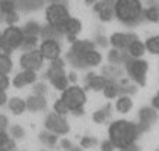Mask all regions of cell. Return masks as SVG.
Instances as JSON below:
<instances>
[{
	"label": "cell",
	"mask_w": 159,
	"mask_h": 151,
	"mask_svg": "<svg viewBox=\"0 0 159 151\" xmlns=\"http://www.w3.org/2000/svg\"><path fill=\"white\" fill-rule=\"evenodd\" d=\"M108 135L117 148H123L136 140L138 135H139V128H138V124H134L126 119H118V121H114L109 126Z\"/></svg>",
	"instance_id": "1"
},
{
	"label": "cell",
	"mask_w": 159,
	"mask_h": 151,
	"mask_svg": "<svg viewBox=\"0 0 159 151\" xmlns=\"http://www.w3.org/2000/svg\"><path fill=\"white\" fill-rule=\"evenodd\" d=\"M114 15L124 24H134L143 15V5L139 0H115Z\"/></svg>",
	"instance_id": "2"
},
{
	"label": "cell",
	"mask_w": 159,
	"mask_h": 151,
	"mask_svg": "<svg viewBox=\"0 0 159 151\" xmlns=\"http://www.w3.org/2000/svg\"><path fill=\"white\" fill-rule=\"evenodd\" d=\"M25 41V32L18 26H8L2 33H0V51L3 53H11L12 50H17L23 45Z\"/></svg>",
	"instance_id": "3"
},
{
	"label": "cell",
	"mask_w": 159,
	"mask_h": 151,
	"mask_svg": "<svg viewBox=\"0 0 159 151\" xmlns=\"http://www.w3.org/2000/svg\"><path fill=\"white\" fill-rule=\"evenodd\" d=\"M70 17H71L70 11H68V8L64 3L55 2V3H50L49 6L46 8V21H47V26L58 29L61 33H62V27L68 21Z\"/></svg>",
	"instance_id": "4"
},
{
	"label": "cell",
	"mask_w": 159,
	"mask_h": 151,
	"mask_svg": "<svg viewBox=\"0 0 159 151\" xmlns=\"http://www.w3.org/2000/svg\"><path fill=\"white\" fill-rule=\"evenodd\" d=\"M61 100L68 106L70 112L74 109H79V107H84L86 103V94L85 89L77 86V85H70L65 91H62Z\"/></svg>",
	"instance_id": "5"
},
{
	"label": "cell",
	"mask_w": 159,
	"mask_h": 151,
	"mask_svg": "<svg viewBox=\"0 0 159 151\" xmlns=\"http://www.w3.org/2000/svg\"><path fill=\"white\" fill-rule=\"evenodd\" d=\"M44 127H46V130H49V132L58 135V136L67 135V133L70 132V124H68V121L65 119V116L58 115V113H55V112L49 113V115L46 116Z\"/></svg>",
	"instance_id": "6"
},
{
	"label": "cell",
	"mask_w": 159,
	"mask_h": 151,
	"mask_svg": "<svg viewBox=\"0 0 159 151\" xmlns=\"http://www.w3.org/2000/svg\"><path fill=\"white\" fill-rule=\"evenodd\" d=\"M44 65V58L41 56V53L38 49L34 50H26L21 56H20V67L23 70H29V71H35L41 70Z\"/></svg>",
	"instance_id": "7"
},
{
	"label": "cell",
	"mask_w": 159,
	"mask_h": 151,
	"mask_svg": "<svg viewBox=\"0 0 159 151\" xmlns=\"http://www.w3.org/2000/svg\"><path fill=\"white\" fill-rule=\"evenodd\" d=\"M38 50L44 58V61H50V62L59 59L62 54V47L58 42V39H43L38 45Z\"/></svg>",
	"instance_id": "8"
},
{
	"label": "cell",
	"mask_w": 159,
	"mask_h": 151,
	"mask_svg": "<svg viewBox=\"0 0 159 151\" xmlns=\"http://www.w3.org/2000/svg\"><path fill=\"white\" fill-rule=\"evenodd\" d=\"M126 68H127L129 76L138 85H144L146 83V76H147V70H148V65H147L146 61L132 58V61H129L126 63Z\"/></svg>",
	"instance_id": "9"
},
{
	"label": "cell",
	"mask_w": 159,
	"mask_h": 151,
	"mask_svg": "<svg viewBox=\"0 0 159 151\" xmlns=\"http://www.w3.org/2000/svg\"><path fill=\"white\" fill-rule=\"evenodd\" d=\"M37 80H38V76L35 71L23 70V71H20L18 74L14 76L12 85H14V88L21 89V88H25V86H29V85H35Z\"/></svg>",
	"instance_id": "10"
},
{
	"label": "cell",
	"mask_w": 159,
	"mask_h": 151,
	"mask_svg": "<svg viewBox=\"0 0 159 151\" xmlns=\"http://www.w3.org/2000/svg\"><path fill=\"white\" fill-rule=\"evenodd\" d=\"M135 35L132 33H123V32H115V33H112L109 37V42L111 45L114 47V49H117V50H123V49H127V45L134 41Z\"/></svg>",
	"instance_id": "11"
},
{
	"label": "cell",
	"mask_w": 159,
	"mask_h": 151,
	"mask_svg": "<svg viewBox=\"0 0 159 151\" xmlns=\"http://www.w3.org/2000/svg\"><path fill=\"white\" fill-rule=\"evenodd\" d=\"M80 32H82V21L79 18H74V17H70L68 21L62 27V33H65L67 37L70 38L71 42L76 41V38H77V35Z\"/></svg>",
	"instance_id": "12"
},
{
	"label": "cell",
	"mask_w": 159,
	"mask_h": 151,
	"mask_svg": "<svg viewBox=\"0 0 159 151\" xmlns=\"http://www.w3.org/2000/svg\"><path fill=\"white\" fill-rule=\"evenodd\" d=\"M47 107V100H46V95H37V94H32L26 98V109L29 112H41V110H46Z\"/></svg>",
	"instance_id": "13"
},
{
	"label": "cell",
	"mask_w": 159,
	"mask_h": 151,
	"mask_svg": "<svg viewBox=\"0 0 159 151\" xmlns=\"http://www.w3.org/2000/svg\"><path fill=\"white\" fill-rule=\"evenodd\" d=\"M86 82V89H91V91H103L106 88V85L109 83V79H106L105 76H100V74H94V73H89L86 76L85 79Z\"/></svg>",
	"instance_id": "14"
},
{
	"label": "cell",
	"mask_w": 159,
	"mask_h": 151,
	"mask_svg": "<svg viewBox=\"0 0 159 151\" xmlns=\"http://www.w3.org/2000/svg\"><path fill=\"white\" fill-rule=\"evenodd\" d=\"M94 11L98 14V18L102 21H109V20H112V17H115L112 5L106 3V2H97L94 5Z\"/></svg>",
	"instance_id": "15"
},
{
	"label": "cell",
	"mask_w": 159,
	"mask_h": 151,
	"mask_svg": "<svg viewBox=\"0 0 159 151\" xmlns=\"http://www.w3.org/2000/svg\"><path fill=\"white\" fill-rule=\"evenodd\" d=\"M103 61V56H102V53L97 51L96 49H91V50H88L82 56V62L85 67H98L100 63Z\"/></svg>",
	"instance_id": "16"
},
{
	"label": "cell",
	"mask_w": 159,
	"mask_h": 151,
	"mask_svg": "<svg viewBox=\"0 0 159 151\" xmlns=\"http://www.w3.org/2000/svg\"><path fill=\"white\" fill-rule=\"evenodd\" d=\"M127 53H129V56L130 58H134V59H139L144 53H146V45H144V42L143 41H139L138 38H135L134 41L127 45Z\"/></svg>",
	"instance_id": "17"
},
{
	"label": "cell",
	"mask_w": 159,
	"mask_h": 151,
	"mask_svg": "<svg viewBox=\"0 0 159 151\" xmlns=\"http://www.w3.org/2000/svg\"><path fill=\"white\" fill-rule=\"evenodd\" d=\"M118 100L115 103V109L120 113H127L130 112V109L134 107V101L127 94H121L120 97H117Z\"/></svg>",
	"instance_id": "18"
},
{
	"label": "cell",
	"mask_w": 159,
	"mask_h": 151,
	"mask_svg": "<svg viewBox=\"0 0 159 151\" xmlns=\"http://www.w3.org/2000/svg\"><path fill=\"white\" fill-rule=\"evenodd\" d=\"M139 119H141V124H144L146 127H148L158 119V113L155 112L153 107H144V109H141V112H139Z\"/></svg>",
	"instance_id": "19"
},
{
	"label": "cell",
	"mask_w": 159,
	"mask_h": 151,
	"mask_svg": "<svg viewBox=\"0 0 159 151\" xmlns=\"http://www.w3.org/2000/svg\"><path fill=\"white\" fill-rule=\"evenodd\" d=\"M8 107L14 115H23L27 110L26 109V100L20 98V97H12L11 100L8 101Z\"/></svg>",
	"instance_id": "20"
},
{
	"label": "cell",
	"mask_w": 159,
	"mask_h": 151,
	"mask_svg": "<svg viewBox=\"0 0 159 151\" xmlns=\"http://www.w3.org/2000/svg\"><path fill=\"white\" fill-rule=\"evenodd\" d=\"M121 85L120 83H117L115 80H109V83L106 85V88L103 89V94H105V97L106 98H117V97H120L121 95Z\"/></svg>",
	"instance_id": "21"
},
{
	"label": "cell",
	"mask_w": 159,
	"mask_h": 151,
	"mask_svg": "<svg viewBox=\"0 0 159 151\" xmlns=\"http://www.w3.org/2000/svg\"><path fill=\"white\" fill-rule=\"evenodd\" d=\"M14 68V62L8 53H0V74H9Z\"/></svg>",
	"instance_id": "22"
},
{
	"label": "cell",
	"mask_w": 159,
	"mask_h": 151,
	"mask_svg": "<svg viewBox=\"0 0 159 151\" xmlns=\"http://www.w3.org/2000/svg\"><path fill=\"white\" fill-rule=\"evenodd\" d=\"M50 83H52V86L56 89V91H61V92L70 86V82H68L67 74H61V76H58V77L50 79Z\"/></svg>",
	"instance_id": "23"
},
{
	"label": "cell",
	"mask_w": 159,
	"mask_h": 151,
	"mask_svg": "<svg viewBox=\"0 0 159 151\" xmlns=\"http://www.w3.org/2000/svg\"><path fill=\"white\" fill-rule=\"evenodd\" d=\"M38 139H39L44 145H47V147H55V145L58 144V135L52 133L49 130L41 132V133L38 135Z\"/></svg>",
	"instance_id": "24"
},
{
	"label": "cell",
	"mask_w": 159,
	"mask_h": 151,
	"mask_svg": "<svg viewBox=\"0 0 159 151\" xmlns=\"http://www.w3.org/2000/svg\"><path fill=\"white\" fill-rule=\"evenodd\" d=\"M41 26L38 24L37 21H29L26 23L25 27H23V32L25 35H32V37H39L41 35Z\"/></svg>",
	"instance_id": "25"
},
{
	"label": "cell",
	"mask_w": 159,
	"mask_h": 151,
	"mask_svg": "<svg viewBox=\"0 0 159 151\" xmlns=\"http://www.w3.org/2000/svg\"><path fill=\"white\" fill-rule=\"evenodd\" d=\"M144 45H146V50L148 51V53H152V54H159V35H156V37H150L146 42H144Z\"/></svg>",
	"instance_id": "26"
},
{
	"label": "cell",
	"mask_w": 159,
	"mask_h": 151,
	"mask_svg": "<svg viewBox=\"0 0 159 151\" xmlns=\"http://www.w3.org/2000/svg\"><path fill=\"white\" fill-rule=\"evenodd\" d=\"M109 107L111 106H106V107H102V109H98L94 112L93 115V119H94V123H97V124H103L108 118H109Z\"/></svg>",
	"instance_id": "27"
},
{
	"label": "cell",
	"mask_w": 159,
	"mask_h": 151,
	"mask_svg": "<svg viewBox=\"0 0 159 151\" xmlns=\"http://www.w3.org/2000/svg\"><path fill=\"white\" fill-rule=\"evenodd\" d=\"M143 14H144L146 20L152 21V23H158L159 21V8L158 6H150V8H147L146 11H143Z\"/></svg>",
	"instance_id": "28"
},
{
	"label": "cell",
	"mask_w": 159,
	"mask_h": 151,
	"mask_svg": "<svg viewBox=\"0 0 159 151\" xmlns=\"http://www.w3.org/2000/svg\"><path fill=\"white\" fill-rule=\"evenodd\" d=\"M9 136H11V139H14V140H20V139H23L26 136V132L21 126L15 124V126H12L9 128Z\"/></svg>",
	"instance_id": "29"
},
{
	"label": "cell",
	"mask_w": 159,
	"mask_h": 151,
	"mask_svg": "<svg viewBox=\"0 0 159 151\" xmlns=\"http://www.w3.org/2000/svg\"><path fill=\"white\" fill-rule=\"evenodd\" d=\"M53 112L58 113V115H62V116H65L67 113H70V109H68V106L61 100V98H58V100L55 101V104H53Z\"/></svg>",
	"instance_id": "30"
},
{
	"label": "cell",
	"mask_w": 159,
	"mask_h": 151,
	"mask_svg": "<svg viewBox=\"0 0 159 151\" xmlns=\"http://www.w3.org/2000/svg\"><path fill=\"white\" fill-rule=\"evenodd\" d=\"M37 44H38V37H32V35H25V41H23V49L26 50H34L37 49Z\"/></svg>",
	"instance_id": "31"
},
{
	"label": "cell",
	"mask_w": 159,
	"mask_h": 151,
	"mask_svg": "<svg viewBox=\"0 0 159 151\" xmlns=\"http://www.w3.org/2000/svg\"><path fill=\"white\" fill-rule=\"evenodd\" d=\"M0 11L5 14V15L15 12V3H14V0H0Z\"/></svg>",
	"instance_id": "32"
},
{
	"label": "cell",
	"mask_w": 159,
	"mask_h": 151,
	"mask_svg": "<svg viewBox=\"0 0 159 151\" xmlns=\"http://www.w3.org/2000/svg\"><path fill=\"white\" fill-rule=\"evenodd\" d=\"M96 144H97V139L93 138V136H84V138L80 139V147H82L84 150L93 148Z\"/></svg>",
	"instance_id": "33"
},
{
	"label": "cell",
	"mask_w": 159,
	"mask_h": 151,
	"mask_svg": "<svg viewBox=\"0 0 159 151\" xmlns=\"http://www.w3.org/2000/svg\"><path fill=\"white\" fill-rule=\"evenodd\" d=\"M109 62L114 63V65H117V63L120 62V59H121V54H120V50H117V49H114V50L109 51Z\"/></svg>",
	"instance_id": "34"
},
{
	"label": "cell",
	"mask_w": 159,
	"mask_h": 151,
	"mask_svg": "<svg viewBox=\"0 0 159 151\" xmlns=\"http://www.w3.org/2000/svg\"><path fill=\"white\" fill-rule=\"evenodd\" d=\"M11 85V80L8 74H0V91H6Z\"/></svg>",
	"instance_id": "35"
},
{
	"label": "cell",
	"mask_w": 159,
	"mask_h": 151,
	"mask_svg": "<svg viewBox=\"0 0 159 151\" xmlns=\"http://www.w3.org/2000/svg\"><path fill=\"white\" fill-rule=\"evenodd\" d=\"M115 148H117V147L112 144L111 139H106V140H103V142L100 144V151H114Z\"/></svg>",
	"instance_id": "36"
},
{
	"label": "cell",
	"mask_w": 159,
	"mask_h": 151,
	"mask_svg": "<svg viewBox=\"0 0 159 151\" xmlns=\"http://www.w3.org/2000/svg\"><path fill=\"white\" fill-rule=\"evenodd\" d=\"M34 86H35L34 88V94H37V95H46V92H47L46 83H35Z\"/></svg>",
	"instance_id": "37"
},
{
	"label": "cell",
	"mask_w": 159,
	"mask_h": 151,
	"mask_svg": "<svg viewBox=\"0 0 159 151\" xmlns=\"http://www.w3.org/2000/svg\"><path fill=\"white\" fill-rule=\"evenodd\" d=\"M8 127H9V119H8V116L3 115V113H0V132H6Z\"/></svg>",
	"instance_id": "38"
},
{
	"label": "cell",
	"mask_w": 159,
	"mask_h": 151,
	"mask_svg": "<svg viewBox=\"0 0 159 151\" xmlns=\"http://www.w3.org/2000/svg\"><path fill=\"white\" fill-rule=\"evenodd\" d=\"M11 140V136L8 132H0V147H6Z\"/></svg>",
	"instance_id": "39"
},
{
	"label": "cell",
	"mask_w": 159,
	"mask_h": 151,
	"mask_svg": "<svg viewBox=\"0 0 159 151\" xmlns=\"http://www.w3.org/2000/svg\"><path fill=\"white\" fill-rule=\"evenodd\" d=\"M59 145H61L62 150H65V151H70L71 148H73V144H71L68 139H62L61 142H59Z\"/></svg>",
	"instance_id": "40"
},
{
	"label": "cell",
	"mask_w": 159,
	"mask_h": 151,
	"mask_svg": "<svg viewBox=\"0 0 159 151\" xmlns=\"http://www.w3.org/2000/svg\"><path fill=\"white\" fill-rule=\"evenodd\" d=\"M120 151H139V147L134 142V144H129V145H126V147L120 148Z\"/></svg>",
	"instance_id": "41"
},
{
	"label": "cell",
	"mask_w": 159,
	"mask_h": 151,
	"mask_svg": "<svg viewBox=\"0 0 159 151\" xmlns=\"http://www.w3.org/2000/svg\"><path fill=\"white\" fill-rule=\"evenodd\" d=\"M152 106H153V109H155V110H159V97H158V95L153 98V101H152Z\"/></svg>",
	"instance_id": "42"
},
{
	"label": "cell",
	"mask_w": 159,
	"mask_h": 151,
	"mask_svg": "<svg viewBox=\"0 0 159 151\" xmlns=\"http://www.w3.org/2000/svg\"><path fill=\"white\" fill-rule=\"evenodd\" d=\"M71 113H73V115H76V116H82V115H84V107L74 109V110H71Z\"/></svg>",
	"instance_id": "43"
},
{
	"label": "cell",
	"mask_w": 159,
	"mask_h": 151,
	"mask_svg": "<svg viewBox=\"0 0 159 151\" xmlns=\"http://www.w3.org/2000/svg\"><path fill=\"white\" fill-rule=\"evenodd\" d=\"M67 77H68V82H70V83H74V82L77 80V76H76V73H70Z\"/></svg>",
	"instance_id": "44"
},
{
	"label": "cell",
	"mask_w": 159,
	"mask_h": 151,
	"mask_svg": "<svg viewBox=\"0 0 159 151\" xmlns=\"http://www.w3.org/2000/svg\"><path fill=\"white\" fill-rule=\"evenodd\" d=\"M84 2H85L86 5H96L97 3V0H84Z\"/></svg>",
	"instance_id": "45"
},
{
	"label": "cell",
	"mask_w": 159,
	"mask_h": 151,
	"mask_svg": "<svg viewBox=\"0 0 159 151\" xmlns=\"http://www.w3.org/2000/svg\"><path fill=\"white\" fill-rule=\"evenodd\" d=\"M0 151H9V150H8L6 147H0Z\"/></svg>",
	"instance_id": "46"
},
{
	"label": "cell",
	"mask_w": 159,
	"mask_h": 151,
	"mask_svg": "<svg viewBox=\"0 0 159 151\" xmlns=\"http://www.w3.org/2000/svg\"><path fill=\"white\" fill-rule=\"evenodd\" d=\"M70 151H85V150H79V148H74V147H73V148H71Z\"/></svg>",
	"instance_id": "47"
},
{
	"label": "cell",
	"mask_w": 159,
	"mask_h": 151,
	"mask_svg": "<svg viewBox=\"0 0 159 151\" xmlns=\"http://www.w3.org/2000/svg\"><path fill=\"white\" fill-rule=\"evenodd\" d=\"M158 97H159V91H158Z\"/></svg>",
	"instance_id": "48"
},
{
	"label": "cell",
	"mask_w": 159,
	"mask_h": 151,
	"mask_svg": "<svg viewBox=\"0 0 159 151\" xmlns=\"http://www.w3.org/2000/svg\"><path fill=\"white\" fill-rule=\"evenodd\" d=\"M41 151H47V150H41Z\"/></svg>",
	"instance_id": "49"
}]
</instances>
